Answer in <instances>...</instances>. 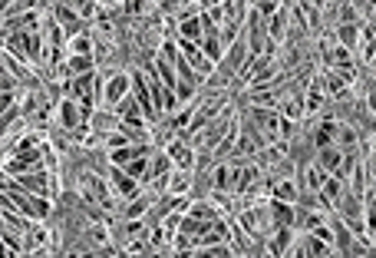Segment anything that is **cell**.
<instances>
[{
    "mask_svg": "<svg viewBox=\"0 0 376 258\" xmlns=\"http://www.w3.org/2000/svg\"><path fill=\"white\" fill-rule=\"evenodd\" d=\"M4 199H11L13 209L20 212L27 222H43V218H50V199L43 196H30V192H20V189L13 186V182H4Z\"/></svg>",
    "mask_w": 376,
    "mask_h": 258,
    "instance_id": "1",
    "label": "cell"
},
{
    "mask_svg": "<svg viewBox=\"0 0 376 258\" xmlns=\"http://www.w3.org/2000/svg\"><path fill=\"white\" fill-rule=\"evenodd\" d=\"M13 186L20 189V192H30V196H43V199L53 196V176L50 172H43V169L27 172V176H17L13 179Z\"/></svg>",
    "mask_w": 376,
    "mask_h": 258,
    "instance_id": "2",
    "label": "cell"
},
{
    "mask_svg": "<svg viewBox=\"0 0 376 258\" xmlns=\"http://www.w3.org/2000/svg\"><path fill=\"white\" fill-rule=\"evenodd\" d=\"M178 50H182V60L188 63V66H192L195 73H198V76H212L214 73V63L208 60V57H205L202 53V47H198V43H192V40H182V37H178Z\"/></svg>",
    "mask_w": 376,
    "mask_h": 258,
    "instance_id": "3",
    "label": "cell"
},
{
    "mask_svg": "<svg viewBox=\"0 0 376 258\" xmlns=\"http://www.w3.org/2000/svg\"><path fill=\"white\" fill-rule=\"evenodd\" d=\"M133 96H135V103H139V110H142V116L149 119V123L162 119V116H159V110H155L152 90H149V83H145V73H142V70L133 76Z\"/></svg>",
    "mask_w": 376,
    "mask_h": 258,
    "instance_id": "4",
    "label": "cell"
},
{
    "mask_svg": "<svg viewBox=\"0 0 376 258\" xmlns=\"http://www.w3.org/2000/svg\"><path fill=\"white\" fill-rule=\"evenodd\" d=\"M129 90H133V80H129L126 73H112V80L106 83V90H102V103H106V110H116V106L129 96Z\"/></svg>",
    "mask_w": 376,
    "mask_h": 258,
    "instance_id": "5",
    "label": "cell"
},
{
    "mask_svg": "<svg viewBox=\"0 0 376 258\" xmlns=\"http://www.w3.org/2000/svg\"><path fill=\"white\" fill-rule=\"evenodd\" d=\"M112 186V192L116 196H122V199H135L139 196V182H135L126 169H119V165H109V179H106Z\"/></svg>",
    "mask_w": 376,
    "mask_h": 258,
    "instance_id": "6",
    "label": "cell"
},
{
    "mask_svg": "<svg viewBox=\"0 0 376 258\" xmlns=\"http://www.w3.org/2000/svg\"><path fill=\"white\" fill-rule=\"evenodd\" d=\"M60 126L63 129H70V133H76V129H83L86 126V119H83V110L76 100H63L60 103Z\"/></svg>",
    "mask_w": 376,
    "mask_h": 258,
    "instance_id": "7",
    "label": "cell"
},
{
    "mask_svg": "<svg viewBox=\"0 0 376 258\" xmlns=\"http://www.w3.org/2000/svg\"><path fill=\"white\" fill-rule=\"evenodd\" d=\"M297 235L301 232H294V228H274V235H271V258H284L287 252H291V245L297 242Z\"/></svg>",
    "mask_w": 376,
    "mask_h": 258,
    "instance_id": "8",
    "label": "cell"
},
{
    "mask_svg": "<svg viewBox=\"0 0 376 258\" xmlns=\"http://www.w3.org/2000/svg\"><path fill=\"white\" fill-rule=\"evenodd\" d=\"M344 159H346V153H340V149H320L317 153V165L324 169L327 176H340V169H344Z\"/></svg>",
    "mask_w": 376,
    "mask_h": 258,
    "instance_id": "9",
    "label": "cell"
},
{
    "mask_svg": "<svg viewBox=\"0 0 376 258\" xmlns=\"http://www.w3.org/2000/svg\"><path fill=\"white\" fill-rule=\"evenodd\" d=\"M165 153H169V159L175 163V169H185V172L192 169L195 156H192V146H188V143H182V139H178V143H169V149H165Z\"/></svg>",
    "mask_w": 376,
    "mask_h": 258,
    "instance_id": "10",
    "label": "cell"
},
{
    "mask_svg": "<svg viewBox=\"0 0 376 258\" xmlns=\"http://www.w3.org/2000/svg\"><path fill=\"white\" fill-rule=\"evenodd\" d=\"M53 13H56V20H63L60 23L63 33H76V37L83 33V20H80V13L73 11V7H66V4H63V7H53Z\"/></svg>",
    "mask_w": 376,
    "mask_h": 258,
    "instance_id": "11",
    "label": "cell"
},
{
    "mask_svg": "<svg viewBox=\"0 0 376 258\" xmlns=\"http://www.w3.org/2000/svg\"><path fill=\"white\" fill-rule=\"evenodd\" d=\"M119 116H116V113H96V116H92V119H90V129H92V133H96V136H112V133H116V129H119Z\"/></svg>",
    "mask_w": 376,
    "mask_h": 258,
    "instance_id": "12",
    "label": "cell"
},
{
    "mask_svg": "<svg viewBox=\"0 0 376 258\" xmlns=\"http://www.w3.org/2000/svg\"><path fill=\"white\" fill-rule=\"evenodd\" d=\"M327 179H330V176H327V172L317 163H310L304 169V189H307V192H314V196H320V192H324V182H327Z\"/></svg>",
    "mask_w": 376,
    "mask_h": 258,
    "instance_id": "13",
    "label": "cell"
},
{
    "mask_svg": "<svg viewBox=\"0 0 376 258\" xmlns=\"http://www.w3.org/2000/svg\"><path fill=\"white\" fill-rule=\"evenodd\" d=\"M178 37H182V40H192V43H202V40H205L202 17H188V20H178Z\"/></svg>",
    "mask_w": 376,
    "mask_h": 258,
    "instance_id": "14",
    "label": "cell"
},
{
    "mask_svg": "<svg viewBox=\"0 0 376 258\" xmlns=\"http://www.w3.org/2000/svg\"><path fill=\"white\" fill-rule=\"evenodd\" d=\"M271 199H281V202H297L301 199V186H297L294 179H281L271 186Z\"/></svg>",
    "mask_w": 376,
    "mask_h": 258,
    "instance_id": "15",
    "label": "cell"
},
{
    "mask_svg": "<svg viewBox=\"0 0 376 258\" xmlns=\"http://www.w3.org/2000/svg\"><path fill=\"white\" fill-rule=\"evenodd\" d=\"M336 133H340V126H336L334 119H327V123L317 126V133H314L317 149H330V146H334V139H336Z\"/></svg>",
    "mask_w": 376,
    "mask_h": 258,
    "instance_id": "16",
    "label": "cell"
},
{
    "mask_svg": "<svg viewBox=\"0 0 376 258\" xmlns=\"http://www.w3.org/2000/svg\"><path fill=\"white\" fill-rule=\"evenodd\" d=\"M185 216L202 218V222H222V218H218V209H212L208 202H192V206L185 209Z\"/></svg>",
    "mask_w": 376,
    "mask_h": 258,
    "instance_id": "17",
    "label": "cell"
},
{
    "mask_svg": "<svg viewBox=\"0 0 376 258\" xmlns=\"http://www.w3.org/2000/svg\"><path fill=\"white\" fill-rule=\"evenodd\" d=\"M165 192H169V196H185V192H188V172H185V169H175L169 186H165Z\"/></svg>",
    "mask_w": 376,
    "mask_h": 258,
    "instance_id": "18",
    "label": "cell"
},
{
    "mask_svg": "<svg viewBox=\"0 0 376 258\" xmlns=\"http://www.w3.org/2000/svg\"><path fill=\"white\" fill-rule=\"evenodd\" d=\"M149 206H152V199H149V196H142V199H139V202H135V199H133L129 206L122 209V218H129V222H133V218H139V216H142V212H145V209H149Z\"/></svg>",
    "mask_w": 376,
    "mask_h": 258,
    "instance_id": "19",
    "label": "cell"
},
{
    "mask_svg": "<svg viewBox=\"0 0 376 258\" xmlns=\"http://www.w3.org/2000/svg\"><path fill=\"white\" fill-rule=\"evenodd\" d=\"M192 258H234V252L228 245H214V248H195Z\"/></svg>",
    "mask_w": 376,
    "mask_h": 258,
    "instance_id": "20",
    "label": "cell"
},
{
    "mask_svg": "<svg viewBox=\"0 0 376 258\" xmlns=\"http://www.w3.org/2000/svg\"><path fill=\"white\" fill-rule=\"evenodd\" d=\"M73 57H92V40L86 37V33H80V37H73Z\"/></svg>",
    "mask_w": 376,
    "mask_h": 258,
    "instance_id": "21",
    "label": "cell"
},
{
    "mask_svg": "<svg viewBox=\"0 0 376 258\" xmlns=\"http://www.w3.org/2000/svg\"><path fill=\"white\" fill-rule=\"evenodd\" d=\"M287 258H314V255H310V245H307L304 232L297 235V242H294V245H291V252H287Z\"/></svg>",
    "mask_w": 376,
    "mask_h": 258,
    "instance_id": "22",
    "label": "cell"
},
{
    "mask_svg": "<svg viewBox=\"0 0 376 258\" xmlns=\"http://www.w3.org/2000/svg\"><path fill=\"white\" fill-rule=\"evenodd\" d=\"M340 143L350 146V153H353V146H356V133L353 129H340Z\"/></svg>",
    "mask_w": 376,
    "mask_h": 258,
    "instance_id": "23",
    "label": "cell"
},
{
    "mask_svg": "<svg viewBox=\"0 0 376 258\" xmlns=\"http://www.w3.org/2000/svg\"><path fill=\"white\" fill-rule=\"evenodd\" d=\"M366 169H370V176H373V186H376V156L370 159V163H366Z\"/></svg>",
    "mask_w": 376,
    "mask_h": 258,
    "instance_id": "24",
    "label": "cell"
},
{
    "mask_svg": "<svg viewBox=\"0 0 376 258\" xmlns=\"http://www.w3.org/2000/svg\"><path fill=\"white\" fill-rule=\"evenodd\" d=\"M366 106H370V110H373V113H376V90H373V93H370V96H366Z\"/></svg>",
    "mask_w": 376,
    "mask_h": 258,
    "instance_id": "25",
    "label": "cell"
}]
</instances>
